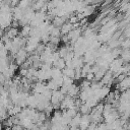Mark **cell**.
Returning <instances> with one entry per match:
<instances>
[{
	"label": "cell",
	"instance_id": "2",
	"mask_svg": "<svg viewBox=\"0 0 130 130\" xmlns=\"http://www.w3.org/2000/svg\"><path fill=\"white\" fill-rule=\"evenodd\" d=\"M91 111H92L91 108L89 106H87L86 104H83L79 107V113L81 115H89L91 113Z\"/></svg>",
	"mask_w": 130,
	"mask_h": 130
},
{
	"label": "cell",
	"instance_id": "3",
	"mask_svg": "<svg viewBox=\"0 0 130 130\" xmlns=\"http://www.w3.org/2000/svg\"><path fill=\"white\" fill-rule=\"evenodd\" d=\"M69 130H80V128L79 127H70Z\"/></svg>",
	"mask_w": 130,
	"mask_h": 130
},
{
	"label": "cell",
	"instance_id": "1",
	"mask_svg": "<svg viewBox=\"0 0 130 130\" xmlns=\"http://www.w3.org/2000/svg\"><path fill=\"white\" fill-rule=\"evenodd\" d=\"M81 118H82V115H81L80 113H78L75 117L72 118V120H71L69 126H70V127H79V125H80V123H81Z\"/></svg>",
	"mask_w": 130,
	"mask_h": 130
}]
</instances>
